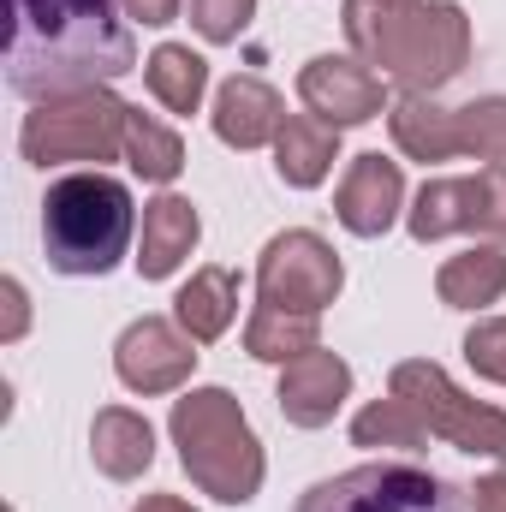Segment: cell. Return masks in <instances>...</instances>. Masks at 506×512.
Masks as SVG:
<instances>
[{"label":"cell","mask_w":506,"mask_h":512,"mask_svg":"<svg viewBox=\"0 0 506 512\" xmlns=\"http://www.w3.org/2000/svg\"><path fill=\"white\" fill-rule=\"evenodd\" d=\"M137 66L120 0H6V90L54 102L102 90Z\"/></svg>","instance_id":"6da1fadb"},{"label":"cell","mask_w":506,"mask_h":512,"mask_svg":"<svg viewBox=\"0 0 506 512\" xmlns=\"http://www.w3.org/2000/svg\"><path fill=\"white\" fill-rule=\"evenodd\" d=\"M352 447H393V453H423L429 447V423L399 399V393H387L376 405H364L358 417H352Z\"/></svg>","instance_id":"cb8c5ba5"},{"label":"cell","mask_w":506,"mask_h":512,"mask_svg":"<svg viewBox=\"0 0 506 512\" xmlns=\"http://www.w3.org/2000/svg\"><path fill=\"white\" fill-rule=\"evenodd\" d=\"M352 6H370V12H393V6H411V0H352Z\"/></svg>","instance_id":"1f68e13d"},{"label":"cell","mask_w":506,"mask_h":512,"mask_svg":"<svg viewBox=\"0 0 506 512\" xmlns=\"http://www.w3.org/2000/svg\"><path fill=\"white\" fill-rule=\"evenodd\" d=\"M256 18V0H191V24L203 42H239Z\"/></svg>","instance_id":"484cf974"},{"label":"cell","mask_w":506,"mask_h":512,"mask_svg":"<svg viewBox=\"0 0 506 512\" xmlns=\"http://www.w3.org/2000/svg\"><path fill=\"white\" fill-rule=\"evenodd\" d=\"M298 102H304L316 120H328V126H340V131L370 126L376 114L393 108V102H387V84H381L358 54H316V60H304V72H298Z\"/></svg>","instance_id":"9c48e42d"},{"label":"cell","mask_w":506,"mask_h":512,"mask_svg":"<svg viewBox=\"0 0 506 512\" xmlns=\"http://www.w3.org/2000/svg\"><path fill=\"white\" fill-rule=\"evenodd\" d=\"M143 78H149V96H155L167 114H197V108H203V90H209V60L191 54L185 42H161V48L143 60Z\"/></svg>","instance_id":"44dd1931"},{"label":"cell","mask_w":506,"mask_h":512,"mask_svg":"<svg viewBox=\"0 0 506 512\" xmlns=\"http://www.w3.org/2000/svg\"><path fill=\"white\" fill-rule=\"evenodd\" d=\"M120 6H126L131 24H149V30H161V24L179 18V0H120Z\"/></svg>","instance_id":"83f0119b"},{"label":"cell","mask_w":506,"mask_h":512,"mask_svg":"<svg viewBox=\"0 0 506 512\" xmlns=\"http://www.w3.org/2000/svg\"><path fill=\"white\" fill-rule=\"evenodd\" d=\"M435 292H441V304L447 310H489V304H501L506 292V245H471V251L447 256L441 262V274H435Z\"/></svg>","instance_id":"ffe728a7"},{"label":"cell","mask_w":506,"mask_h":512,"mask_svg":"<svg viewBox=\"0 0 506 512\" xmlns=\"http://www.w3.org/2000/svg\"><path fill=\"white\" fill-rule=\"evenodd\" d=\"M131 512H197V507H191V501H179V495H143Z\"/></svg>","instance_id":"4dcf8cb0"},{"label":"cell","mask_w":506,"mask_h":512,"mask_svg":"<svg viewBox=\"0 0 506 512\" xmlns=\"http://www.w3.org/2000/svg\"><path fill=\"white\" fill-rule=\"evenodd\" d=\"M209 120H215V137H221L227 149H262V143L280 137L286 108H280V90H274V84H262V78H251V72H239V78L221 84Z\"/></svg>","instance_id":"4fadbf2b"},{"label":"cell","mask_w":506,"mask_h":512,"mask_svg":"<svg viewBox=\"0 0 506 512\" xmlns=\"http://www.w3.org/2000/svg\"><path fill=\"white\" fill-rule=\"evenodd\" d=\"M322 346V316H298V310H274V304H256L251 322H245V352L262 364H292L304 352Z\"/></svg>","instance_id":"7402d4cb"},{"label":"cell","mask_w":506,"mask_h":512,"mask_svg":"<svg viewBox=\"0 0 506 512\" xmlns=\"http://www.w3.org/2000/svg\"><path fill=\"white\" fill-rule=\"evenodd\" d=\"M191 370H197V340L179 322H167V316L131 322L126 334H120V346H114V376L131 393H143V399L179 393V387L191 382Z\"/></svg>","instance_id":"30bf717a"},{"label":"cell","mask_w":506,"mask_h":512,"mask_svg":"<svg viewBox=\"0 0 506 512\" xmlns=\"http://www.w3.org/2000/svg\"><path fill=\"white\" fill-rule=\"evenodd\" d=\"M126 120L131 108L102 84V90H78V96H54L36 102L18 126V155L30 167H102L126 155Z\"/></svg>","instance_id":"5b68a950"},{"label":"cell","mask_w":506,"mask_h":512,"mask_svg":"<svg viewBox=\"0 0 506 512\" xmlns=\"http://www.w3.org/2000/svg\"><path fill=\"white\" fill-rule=\"evenodd\" d=\"M459 114V155H477V161H506V96H477Z\"/></svg>","instance_id":"d4e9b609"},{"label":"cell","mask_w":506,"mask_h":512,"mask_svg":"<svg viewBox=\"0 0 506 512\" xmlns=\"http://www.w3.org/2000/svg\"><path fill=\"white\" fill-rule=\"evenodd\" d=\"M405 227H411L417 245H435V239H453V233H477L483 239V173L429 179L417 191V203L405 209Z\"/></svg>","instance_id":"9a60e30c"},{"label":"cell","mask_w":506,"mask_h":512,"mask_svg":"<svg viewBox=\"0 0 506 512\" xmlns=\"http://www.w3.org/2000/svg\"><path fill=\"white\" fill-rule=\"evenodd\" d=\"M334 155H340V126L316 120V114H286V126L274 137V173L280 185L292 191H310L334 173Z\"/></svg>","instance_id":"2e32d148"},{"label":"cell","mask_w":506,"mask_h":512,"mask_svg":"<svg viewBox=\"0 0 506 512\" xmlns=\"http://www.w3.org/2000/svg\"><path fill=\"white\" fill-rule=\"evenodd\" d=\"M274 399H280V417H286L292 429H328L334 411L352 399V364L316 346V352L280 364V387H274Z\"/></svg>","instance_id":"8fae6325"},{"label":"cell","mask_w":506,"mask_h":512,"mask_svg":"<svg viewBox=\"0 0 506 512\" xmlns=\"http://www.w3.org/2000/svg\"><path fill=\"white\" fill-rule=\"evenodd\" d=\"M173 447H179V465L185 477L221 501V507H245L256 501L262 477H268V459H262V441L245 423V405L227 393V387H191L185 399H173Z\"/></svg>","instance_id":"277c9868"},{"label":"cell","mask_w":506,"mask_h":512,"mask_svg":"<svg viewBox=\"0 0 506 512\" xmlns=\"http://www.w3.org/2000/svg\"><path fill=\"white\" fill-rule=\"evenodd\" d=\"M131 233H137L131 191L102 167H78L54 179L42 197V251L54 274H72V280L114 274L120 256L131 251Z\"/></svg>","instance_id":"3957f363"},{"label":"cell","mask_w":506,"mask_h":512,"mask_svg":"<svg viewBox=\"0 0 506 512\" xmlns=\"http://www.w3.org/2000/svg\"><path fill=\"white\" fill-rule=\"evenodd\" d=\"M0 298H6V340H18V334H24V322H30L24 286H18V280H6V286H0Z\"/></svg>","instance_id":"f1b7e54d"},{"label":"cell","mask_w":506,"mask_h":512,"mask_svg":"<svg viewBox=\"0 0 506 512\" xmlns=\"http://www.w3.org/2000/svg\"><path fill=\"white\" fill-rule=\"evenodd\" d=\"M465 364L483 376V382L506 387V316H489L465 334Z\"/></svg>","instance_id":"4316f807"},{"label":"cell","mask_w":506,"mask_h":512,"mask_svg":"<svg viewBox=\"0 0 506 512\" xmlns=\"http://www.w3.org/2000/svg\"><path fill=\"white\" fill-rule=\"evenodd\" d=\"M459 483L423 471V465H399V459H376L358 471H340L316 489L298 495L292 512H465Z\"/></svg>","instance_id":"52a82bcc"},{"label":"cell","mask_w":506,"mask_h":512,"mask_svg":"<svg viewBox=\"0 0 506 512\" xmlns=\"http://www.w3.org/2000/svg\"><path fill=\"white\" fill-rule=\"evenodd\" d=\"M197 239H203L197 203H191V197H173V191H161L155 203H143L137 274H143V280H167V274H179V262L197 251Z\"/></svg>","instance_id":"5bb4252c"},{"label":"cell","mask_w":506,"mask_h":512,"mask_svg":"<svg viewBox=\"0 0 506 512\" xmlns=\"http://www.w3.org/2000/svg\"><path fill=\"white\" fill-rule=\"evenodd\" d=\"M471 512H506V471L483 477V483L471 489Z\"/></svg>","instance_id":"f546056e"},{"label":"cell","mask_w":506,"mask_h":512,"mask_svg":"<svg viewBox=\"0 0 506 512\" xmlns=\"http://www.w3.org/2000/svg\"><path fill=\"white\" fill-rule=\"evenodd\" d=\"M346 286V268L340 251L310 233V227H292V233H274L262 256H256V304H274V310H298V316H322Z\"/></svg>","instance_id":"ba28073f"},{"label":"cell","mask_w":506,"mask_h":512,"mask_svg":"<svg viewBox=\"0 0 506 512\" xmlns=\"http://www.w3.org/2000/svg\"><path fill=\"white\" fill-rule=\"evenodd\" d=\"M387 131H393V143H399V155H411V161H453L459 155V114L453 108H441L435 96H393V108H387Z\"/></svg>","instance_id":"ac0fdd59"},{"label":"cell","mask_w":506,"mask_h":512,"mask_svg":"<svg viewBox=\"0 0 506 512\" xmlns=\"http://www.w3.org/2000/svg\"><path fill=\"white\" fill-rule=\"evenodd\" d=\"M90 459H96V471L114 477V483L143 477V471L155 465V429H149V417H137L126 405L96 411V423H90Z\"/></svg>","instance_id":"d6986e66"},{"label":"cell","mask_w":506,"mask_h":512,"mask_svg":"<svg viewBox=\"0 0 506 512\" xmlns=\"http://www.w3.org/2000/svg\"><path fill=\"white\" fill-rule=\"evenodd\" d=\"M233 316H239V274L221 268V262L197 268V274L179 286V298H173V322H179L197 346L221 340V334L233 328Z\"/></svg>","instance_id":"e0dca14e"},{"label":"cell","mask_w":506,"mask_h":512,"mask_svg":"<svg viewBox=\"0 0 506 512\" xmlns=\"http://www.w3.org/2000/svg\"><path fill=\"white\" fill-rule=\"evenodd\" d=\"M126 161H131V173H137L143 185H173V179L185 173V143H179V131H173V126H161L155 114L131 108V120H126Z\"/></svg>","instance_id":"603a6c76"},{"label":"cell","mask_w":506,"mask_h":512,"mask_svg":"<svg viewBox=\"0 0 506 512\" xmlns=\"http://www.w3.org/2000/svg\"><path fill=\"white\" fill-rule=\"evenodd\" d=\"M399 209H405V173H399V161H387L376 149L358 155V161L346 167L340 191H334L340 227L358 233V239H381V233L399 221Z\"/></svg>","instance_id":"7c38bea8"},{"label":"cell","mask_w":506,"mask_h":512,"mask_svg":"<svg viewBox=\"0 0 506 512\" xmlns=\"http://www.w3.org/2000/svg\"><path fill=\"white\" fill-rule=\"evenodd\" d=\"M387 393H399L429 423L435 441H447V447H459L471 459H501L506 465V411L489 405V399H471L465 387H453V376L441 364H429V358L393 364Z\"/></svg>","instance_id":"8992f818"},{"label":"cell","mask_w":506,"mask_h":512,"mask_svg":"<svg viewBox=\"0 0 506 512\" xmlns=\"http://www.w3.org/2000/svg\"><path fill=\"white\" fill-rule=\"evenodd\" d=\"M340 30L364 66H381L411 96H435L471 60V18L453 0H411L393 12H370V6L346 0Z\"/></svg>","instance_id":"7a4b0ae2"}]
</instances>
